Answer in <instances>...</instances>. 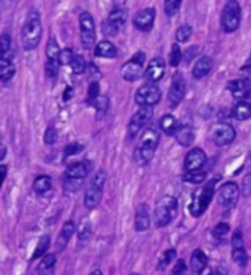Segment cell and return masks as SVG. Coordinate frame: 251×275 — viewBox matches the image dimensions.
<instances>
[{"label": "cell", "instance_id": "7a4b0ae2", "mask_svg": "<svg viewBox=\"0 0 251 275\" xmlns=\"http://www.w3.org/2000/svg\"><path fill=\"white\" fill-rule=\"evenodd\" d=\"M41 21L37 11H31L23 28V46L27 51L36 49L41 39Z\"/></svg>", "mask_w": 251, "mask_h": 275}, {"label": "cell", "instance_id": "c3c4849f", "mask_svg": "<svg viewBox=\"0 0 251 275\" xmlns=\"http://www.w3.org/2000/svg\"><path fill=\"white\" fill-rule=\"evenodd\" d=\"M73 58H74V53H73V51L71 49H64V51H61V56H59V62L61 64H71V61H73Z\"/></svg>", "mask_w": 251, "mask_h": 275}, {"label": "cell", "instance_id": "d6986e66", "mask_svg": "<svg viewBox=\"0 0 251 275\" xmlns=\"http://www.w3.org/2000/svg\"><path fill=\"white\" fill-rule=\"evenodd\" d=\"M92 171V163L90 161H78L73 163L67 167L65 175L67 178H73V179H83L88 176L89 172Z\"/></svg>", "mask_w": 251, "mask_h": 275}, {"label": "cell", "instance_id": "f6af8a7d", "mask_svg": "<svg viewBox=\"0 0 251 275\" xmlns=\"http://www.w3.org/2000/svg\"><path fill=\"white\" fill-rule=\"evenodd\" d=\"M98 96H99V83H98V81H92L90 86H89V93H88L89 102L95 101Z\"/></svg>", "mask_w": 251, "mask_h": 275}, {"label": "cell", "instance_id": "277c9868", "mask_svg": "<svg viewBox=\"0 0 251 275\" xmlns=\"http://www.w3.org/2000/svg\"><path fill=\"white\" fill-rule=\"evenodd\" d=\"M177 215V200L175 197L167 196L163 197L155 207V225L158 228H163L165 225L172 222Z\"/></svg>", "mask_w": 251, "mask_h": 275}, {"label": "cell", "instance_id": "836d02e7", "mask_svg": "<svg viewBox=\"0 0 251 275\" xmlns=\"http://www.w3.org/2000/svg\"><path fill=\"white\" fill-rule=\"evenodd\" d=\"M90 232H92V226L88 219H83V222L80 223L78 226V241L80 243H86L89 238H90Z\"/></svg>", "mask_w": 251, "mask_h": 275}, {"label": "cell", "instance_id": "7dc6e473", "mask_svg": "<svg viewBox=\"0 0 251 275\" xmlns=\"http://www.w3.org/2000/svg\"><path fill=\"white\" fill-rule=\"evenodd\" d=\"M56 139H58V132L55 128H49L46 133H45V142L48 145H52L56 142Z\"/></svg>", "mask_w": 251, "mask_h": 275}, {"label": "cell", "instance_id": "e575fe53", "mask_svg": "<svg viewBox=\"0 0 251 275\" xmlns=\"http://www.w3.org/2000/svg\"><path fill=\"white\" fill-rule=\"evenodd\" d=\"M191 34H192V27L188 26V24L180 26L177 28V31H176V40H177V43H185V41H188Z\"/></svg>", "mask_w": 251, "mask_h": 275}, {"label": "cell", "instance_id": "d590c367", "mask_svg": "<svg viewBox=\"0 0 251 275\" xmlns=\"http://www.w3.org/2000/svg\"><path fill=\"white\" fill-rule=\"evenodd\" d=\"M70 67H71V70H73L74 74H81V73H85V70H86V61H85V58H83L81 55H74V58H73Z\"/></svg>", "mask_w": 251, "mask_h": 275}, {"label": "cell", "instance_id": "681fc988", "mask_svg": "<svg viewBox=\"0 0 251 275\" xmlns=\"http://www.w3.org/2000/svg\"><path fill=\"white\" fill-rule=\"evenodd\" d=\"M93 105H95V108L96 110H99L100 113H105L107 111V108H108V99L105 98V96H98L95 101H92Z\"/></svg>", "mask_w": 251, "mask_h": 275}, {"label": "cell", "instance_id": "f1b7e54d", "mask_svg": "<svg viewBox=\"0 0 251 275\" xmlns=\"http://www.w3.org/2000/svg\"><path fill=\"white\" fill-rule=\"evenodd\" d=\"M160 128L165 135H175L176 131L179 129L177 121L172 114H165L161 120H160Z\"/></svg>", "mask_w": 251, "mask_h": 275}, {"label": "cell", "instance_id": "11a10c76", "mask_svg": "<svg viewBox=\"0 0 251 275\" xmlns=\"http://www.w3.org/2000/svg\"><path fill=\"white\" fill-rule=\"evenodd\" d=\"M6 172H8V167H6L5 164H2V166H0V185H2L5 176H6Z\"/></svg>", "mask_w": 251, "mask_h": 275}, {"label": "cell", "instance_id": "1f68e13d", "mask_svg": "<svg viewBox=\"0 0 251 275\" xmlns=\"http://www.w3.org/2000/svg\"><path fill=\"white\" fill-rule=\"evenodd\" d=\"M46 55H48V59L49 61H59V56H61V49L56 43L55 39H50L48 41V46H46Z\"/></svg>", "mask_w": 251, "mask_h": 275}, {"label": "cell", "instance_id": "8d00e7d4", "mask_svg": "<svg viewBox=\"0 0 251 275\" xmlns=\"http://www.w3.org/2000/svg\"><path fill=\"white\" fill-rule=\"evenodd\" d=\"M205 173L204 172L200 171H194V172H188V173H185V176H183V181L185 182H191V183H202L205 181Z\"/></svg>", "mask_w": 251, "mask_h": 275}, {"label": "cell", "instance_id": "4316f807", "mask_svg": "<svg viewBox=\"0 0 251 275\" xmlns=\"http://www.w3.org/2000/svg\"><path fill=\"white\" fill-rule=\"evenodd\" d=\"M234 117L239 120V121H244V120H248L251 117V102L247 101H238L237 105L234 107V111H232Z\"/></svg>", "mask_w": 251, "mask_h": 275}, {"label": "cell", "instance_id": "f546056e", "mask_svg": "<svg viewBox=\"0 0 251 275\" xmlns=\"http://www.w3.org/2000/svg\"><path fill=\"white\" fill-rule=\"evenodd\" d=\"M33 188H34V191H36L37 194L43 196V194H46L50 188H52V179H50L49 176H46V175H41V176L36 178Z\"/></svg>", "mask_w": 251, "mask_h": 275}, {"label": "cell", "instance_id": "ee69618b", "mask_svg": "<svg viewBox=\"0 0 251 275\" xmlns=\"http://www.w3.org/2000/svg\"><path fill=\"white\" fill-rule=\"evenodd\" d=\"M105 182H107V173L103 171L96 172V173L93 175L92 181H90V183H93V185H96V186H100V188H103Z\"/></svg>", "mask_w": 251, "mask_h": 275}, {"label": "cell", "instance_id": "74e56055", "mask_svg": "<svg viewBox=\"0 0 251 275\" xmlns=\"http://www.w3.org/2000/svg\"><path fill=\"white\" fill-rule=\"evenodd\" d=\"M175 258H176V250L170 249L167 250V251H164L161 259H160V262H158V269H160V271L165 269V268L172 263V261H173Z\"/></svg>", "mask_w": 251, "mask_h": 275}, {"label": "cell", "instance_id": "9c48e42d", "mask_svg": "<svg viewBox=\"0 0 251 275\" xmlns=\"http://www.w3.org/2000/svg\"><path fill=\"white\" fill-rule=\"evenodd\" d=\"M238 185L235 182H226L220 186L219 189V194H217V200H219V204L222 206V209L229 210L232 209L237 201H238Z\"/></svg>", "mask_w": 251, "mask_h": 275}, {"label": "cell", "instance_id": "484cf974", "mask_svg": "<svg viewBox=\"0 0 251 275\" xmlns=\"http://www.w3.org/2000/svg\"><path fill=\"white\" fill-rule=\"evenodd\" d=\"M95 55L99 56V58H110L111 59V58L117 56V48L114 46L111 41L103 40V41L98 43V46L95 49Z\"/></svg>", "mask_w": 251, "mask_h": 275}, {"label": "cell", "instance_id": "44dd1931", "mask_svg": "<svg viewBox=\"0 0 251 275\" xmlns=\"http://www.w3.org/2000/svg\"><path fill=\"white\" fill-rule=\"evenodd\" d=\"M151 219L150 211H148V206L147 204H140L136 209V216H135V228L139 232H143L150 228Z\"/></svg>", "mask_w": 251, "mask_h": 275}, {"label": "cell", "instance_id": "6f0895ef", "mask_svg": "<svg viewBox=\"0 0 251 275\" xmlns=\"http://www.w3.org/2000/svg\"><path fill=\"white\" fill-rule=\"evenodd\" d=\"M202 275H213V272H212V271H208V269L205 268V269L202 271Z\"/></svg>", "mask_w": 251, "mask_h": 275}, {"label": "cell", "instance_id": "3957f363", "mask_svg": "<svg viewBox=\"0 0 251 275\" xmlns=\"http://www.w3.org/2000/svg\"><path fill=\"white\" fill-rule=\"evenodd\" d=\"M216 182H217V179H212V181H208V182L205 183L201 189L194 193V197H192L191 204H189V211H191L192 216L198 218L208 207V204L212 203V200H213L214 197Z\"/></svg>", "mask_w": 251, "mask_h": 275}, {"label": "cell", "instance_id": "52a82bcc", "mask_svg": "<svg viewBox=\"0 0 251 275\" xmlns=\"http://www.w3.org/2000/svg\"><path fill=\"white\" fill-rule=\"evenodd\" d=\"M161 99V91L155 83H147L143 84L135 96L136 104L140 107H152V105L158 104Z\"/></svg>", "mask_w": 251, "mask_h": 275}, {"label": "cell", "instance_id": "83f0119b", "mask_svg": "<svg viewBox=\"0 0 251 275\" xmlns=\"http://www.w3.org/2000/svg\"><path fill=\"white\" fill-rule=\"evenodd\" d=\"M56 265V256L55 255H45L43 261L40 262L37 269L38 275H53Z\"/></svg>", "mask_w": 251, "mask_h": 275}, {"label": "cell", "instance_id": "ba28073f", "mask_svg": "<svg viewBox=\"0 0 251 275\" xmlns=\"http://www.w3.org/2000/svg\"><path fill=\"white\" fill-rule=\"evenodd\" d=\"M80 30H81V45L85 49H90L95 45L96 31H95V21L93 16L89 12H83L80 15Z\"/></svg>", "mask_w": 251, "mask_h": 275}, {"label": "cell", "instance_id": "30bf717a", "mask_svg": "<svg viewBox=\"0 0 251 275\" xmlns=\"http://www.w3.org/2000/svg\"><path fill=\"white\" fill-rule=\"evenodd\" d=\"M186 93V83L182 76V73H176L172 79V84H170V91H169V105L172 108H176L177 105L182 102V99L185 98Z\"/></svg>", "mask_w": 251, "mask_h": 275}, {"label": "cell", "instance_id": "f35d334b", "mask_svg": "<svg viewBox=\"0 0 251 275\" xmlns=\"http://www.w3.org/2000/svg\"><path fill=\"white\" fill-rule=\"evenodd\" d=\"M227 232H229V225L225 222H220L216 225V228L213 229V236L216 240L219 241H223L226 237H227Z\"/></svg>", "mask_w": 251, "mask_h": 275}, {"label": "cell", "instance_id": "f5cc1de1", "mask_svg": "<svg viewBox=\"0 0 251 275\" xmlns=\"http://www.w3.org/2000/svg\"><path fill=\"white\" fill-rule=\"evenodd\" d=\"M242 193H244V196H245V197H250L251 196V175H248V176H245V179H244V186H242Z\"/></svg>", "mask_w": 251, "mask_h": 275}, {"label": "cell", "instance_id": "e0dca14e", "mask_svg": "<svg viewBox=\"0 0 251 275\" xmlns=\"http://www.w3.org/2000/svg\"><path fill=\"white\" fill-rule=\"evenodd\" d=\"M205 160H207V157H205L202 150H200V148L191 150L188 154H186V157H185V171H200L201 167L205 164Z\"/></svg>", "mask_w": 251, "mask_h": 275}, {"label": "cell", "instance_id": "94428289", "mask_svg": "<svg viewBox=\"0 0 251 275\" xmlns=\"http://www.w3.org/2000/svg\"><path fill=\"white\" fill-rule=\"evenodd\" d=\"M132 275H140V274H132Z\"/></svg>", "mask_w": 251, "mask_h": 275}, {"label": "cell", "instance_id": "ac0fdd59", "mask_svg": "<svg viewBox=\"0 0 251 275\" xmlns=\"http://www.w3.org/2000/svg\"><path fill=\"white\" fill-rule=\"evenodd\" d=\"M227 89L231 91V95L237 101H245V98L250 95V86L247 80L237 79L227 83Z\"/></svg>", "mask_w": 251, "mask_h": 275}, {"label": "cell", "instance_id": "4fadbf2b", "mask_svg": "<svg viewBox=\"0 0 251 275\" xmlns=\"http://www.w3.org/2000/svg\"><path fill=\"white\" fill-rule=\"evenodd\" d=\"M126 23V12L121 8H114L111 13L108 15V19L103 24V33L110 34H117V31L124 26Z\"/></svg>", "mask_w": 251, "mask_h": 275}, {"label": "cell", "instance_id": "8992f818", "mask_svg": "<svg viewBox=\"0 0 251 275\" xmlns=\"http://www.w3.org/2000/svg\"><path fill=\"white\" fill-rule=\"evenodd\" d=\"M143 66H145V53L138 52L133 55L132 59H129L121 68V77L126 81H135L139 80L143 74Z\"/></svg>", "mask_w": 251, "mask_h": 275}, {"label": "cell", "instance_id": "9f6ffc18", "mask_svg": "<svg viewBox=\"0 0 251 275\" xmlns=\"http://www.w3.org/2000/svg\"><path fill=\"white\" fill-rule=\"evenodd\" d=\"M213 275H226V271L222 268V266H219V268H216V269H214Z\"/></svg>", "mask_w": 251, "mask_h": 275}, {"label": "cell", "instance_id": "4dcf8cb0", "mask_svg": "<svg viewBox=\"0 0 251 275\" xmlns=\"http://www.w3.org/2000/svg\"><path fill=\"white\" fill-rule=\"evenodd\" d=\"M15 76V66L11 61L3 59L0 62V80L3 81H9Z\"/></svg>", "mask_w": 251, "mask_h": 275}, {"label": "cell", "instance_id": "5b68a950", "mask_svg": "<svg viewBox=\"0 0 251 275\" xmlns=\"http://www.w3.org/2000/svg\"><path fill=\"white\" fill-rule=\"evenodd\" d=\"M241 23V8L237 0H229L222 12V28L225 33L237 31Z\"/></svg>", "mask_w": 251, "mask_h": 275}, {"label": "cell", "instance_id": "9a60e30c", "mask_svg": "<svg viewBox=\"0 0 251 275\" xmlns=\"http://www.w3.org/2000/svg\"><path fill=\"white\" fill-rule=\"evenodd\" d=\"M155 9L154 8H145L142 11H139L135 18H133V24L140 31H150L154 26V19H155Z\"/></svg>", "mask_w": 251, "mask_h": 275}, {"label": "cell", "instance_id": "ab89813d", "mask_svg": "<svg viewBox=\"0 0 251 275\" xmlns=\"http://www.w3.org/2000/svg\"><path fill=\"white\" fill-rule=\"evenodd\" d=\"M182 61V51L179 48V43H175L172 46V52H170V58H169V62L172 67H177Z\"/></svg>", "mask_w": 251, "mask_h": 275}, {"label": "cell", "instance_id": "7c38bea8", "mask_svg": "<svg viewBox=\"0 0 251 275\" xmlns=\"http://www.w3.org/2000/svg\"><path fill=\"white\" fill-rule=\"evenodd\" d=\"M232 259H234V262L242 268L248 262V256H247V251L244 247V238L238 229L232 236Z\"/></svg>", "mask_w": 251, "mask_h": 275}, {"label": "cell", "instance_id": "8fae6325", "mask_svg": "<svg viewBox=\"0 0 251 275\" xmlns=\"http://www.w3.org/2000/svg\"><path fill=\"white\" fill-rule=\"evenodd\" d=\"M152 107H142L138 113L132 117L130 123H129V136L135 138L139 132L147 128V124L152 118Z\"/></svg>", "mask_w": 251, "mask_h": 275}, {"label": "cell", "instance_id": "91938a15", "mask_svg": "<svg viewBox=\"0 0 251 275\" xmlns=\"http://www.w3.org/2000/svg\"><path fill=\"white\" fill-rule=\"evenodd\" d=\"M93 275H100V274H99V272H98V274H93Z\"/></svg>", "mask_w": 251, "mask_h": 275}, {"label": "cell", "instance_id": "b9f144b4", "mask_svg": "<svg viewBox=\"0 0 251 275\" xmlns=\"http://www.w3.org/2000/svg\"><path fill=\"white\" fill-rule=\"evenodd\" d=\"M11 49V36L2 34L0 36V59H3Z\"/></svg>", "mask_w": 251, "mask_h": 275}, {"label": "cell", "instance_id": "7bdbcfd3", "mask_svg": "<svg viewBox=\"0 0 251 275\" xmlns=\"http://www.w3.org/2000/svg\"><path fill=\"white\" fill-rule=\"evenodd\" d=\"M59 66H61L59 61H49L48 59V62H46V74L49 77H56L58 71H59Z\"/></svg>", "mask_w": 251, "mask_h": 275}, {"label": "cell", "instance_id": "5bb4252c", "mask_svg": "<svg viewBox=\"0 0 251 275\" xmlns=\"http://www.w3.org/2000/svg\"><path fill=\"white\" fill-rule=\"evenodd\" d=\"M235 136H237L235 129L231 124H226V123L216 126V129L213 132L214 144L219 145V146H225V145L232 144Z\"/></svg>", "mask_w": 251, "mask_h": 275}, {"label": "cell", "instance_id": "d6a6232c", "mask_svg": "<svg viewBox=\"0 0 251 275\" xmlns=\"http://www.w3.org/2000/svg\"><path fill=\"white\" fill-rule=\"evenodd\" d=\"M50 246V238L49 236H43L40 238V241H38L37 247L34 250V255H33V259H38V258H41V256H45L46 255V251L49 249Z\"/></svg>", "mask_w": 251, "mask_h": 275}, {"label": "cell", "instance_id": "7402d4cb", "mask_svg": "<svg viewBox=\"0 0 251 275\" xmlns=\"http://www.w3.org/2000/svg\"><path fill=\"white\" fill-rule=\"evenodd\" d=\"M212 68H213V59L210 56H201L192 68V76L195 79H202L212 71Z\"/></svg>", "mask_w": 251, "mask_h": 275}, {"label": "cell", "instance_id": "6125c7cd", "mask_svg": "<svg viewBox=\"0 0 251 275\" xmlns=\"http://www.w3.org/2000/svg\"><path fill=\"white\" fill-rule=\"evenodd\" d=\"M250 158H251V156H250Z\"/></svg>", "mask_w": 251, "mask_h": 275}, {"label": "cell", "instance_id": "cb8c5ba5", "mask_svg": "<svg viewBox=\"0 0 251 275\" xmlns=\"http://www.w3.org/2000/svg\"><path fill=\"white\" fill-rule=\"evenodd\" d=\"M207 256L204 255L202 250H195L191 256V269L192 272H202L207 268Z\"/></svg>", "mask_w": 251, "mask_h": 275}, {"label": "cell", "instance_id": "60d3db41", "mask_svg": "<svg viewBox=\"0 0 251 275\" xmlns=\"http://www.w3.org/2000/svg\"><path fill=\"white\" fill-rule=\"evenodd\" d=\"M180 3H182V0H164V11L169 16H173L179 11Z\"/></svg>", "mask_w": 251, "mask_h": 275}, {"label": "cell", "instance_id": "f907efd6", "mask_svg": "<svg viewBox=\"0 0 251 275\" xmlns=\"http://www.w3.org/2000/svg\"><path fill=\"white\" fill-rule=\"evenodd\" d=\"M81 150H83V145L80 144H70L65 146V156L68 157V156H75V154H78V153H81Z\"/></svg>", "mask_w": 251, "mask_h": 275}, {"label": "cell", "instance_id": "6da1fadb", "mask_svg": "<svg viewBox=\"0 0 251 275\" xmlns=\"http://www.w3.org/2000/svg\"><path fill=\"white\" fill-rule=\"evenodd\" d=\"M160 139V131L157 126H147L145 131L142 133L140 142L138 148L135 150V160L139 164H148L154 154H155V148L158 145Z\"/></svg>", "mask_w": 251, "mask_h": 275}, {"label": "cell", "instance_id": "bcb514c9", "mask_svg": "<svg viewBox=\"0 0 251 275\" xmlns=\"http://www.w3.org/2000/svg\"><path fill=\"white\" fill-rule=\"evenodd\" d=\"M170 275H188V266H186V263L183 262L182 259L177 261Z\"/></svg>", "mask_w": 251, "mask_h": 275}, {"label": "cell", "instance_id": "680465c9", "mask_svg": "<svg viewBox=\"0 0 251 275\" xmlns=\"http://www.w3.org/2000/svg\"><path fill=\"white\" fill-rule=\"evenodd\" d=\"M247 67H251V55H250V58H248V62H247Z\"/></svg>", "mask_w": 251, "mask_h": 275}, {"label": "cell", "instance_id": "d4e9b609", "mask_svg": "<svg viewBox=\"0 0 251 275\" xmlns=\"http://www.w3.org/2000/svg\"><path fill=\"white\" fill-rule=\"evenodd\" d=\"M175 138L176 141H177V144H180L182 146H191V144L194 142L195 135H194V131L189 126H180L176 131Z\"/></svg>", "mask_w": 251, "mask_h": 275}, {"label": "cell", "instance_id": "db71d44e", "mask_svg": "<svg viewBox=\"0 0 251 275\" xmlns=\"http://www.w3.org/2000/svg\"><path fill=\"white\" fill-rule=\"evenodd\" d=\"M74 92H73V88H67L65 92H64V101H70L73 98Z\"/></svg>", "mask_w": 251, "mask_h": 275}, {"label": "cell", "instance_id": "816d5d0a", "mask_svg": "<svg viewBox=\"0 0 251 275\" xmlns=\"http://www.w3.org/2000/svg\"><path fill=\"white\" fill-rule=\"evenodd\" d=\"M67 185H65V189L68 191H77L80 188V183L81 179H73V178H67Z\"/></svg>", "mask_w": 251, "mask_h": 275}, {"label": "cell", "instance_id": "603a6c76", "mask_svg": "<svg viewBox=\"0 0 251 275\" xmlns=\"http://www.w3.org/2000/svg\"><path fill=\"white\" fill-rule=\"evenodd\" d=\"M75 231V225L73 221H68V222L64 223L62 229H61V234L58 237V240H56V249L58 251H62L65 249V246L68 244V241H70V238L73 237Z\"/></svg>", "mask_w": 251, "mask_h": 275}, {"label": "cell", "instance_id": "2e32d148", "mask_svg": "<svg viewBox=\"0 0 251 275\" xmlns=\"http://www.w3.org/2000/svg\"><path fill=\"white\" fill-rule=\"evenodd\" d=\"M164 71H165V62L163 58H154L151 59L145 70V77L150 80L151 83H157L163 79Z\"/></svg>", "mask_w": 251, "mask_h": 275}, {"label": "cell", "instance_id": "ffe728a7", "mask_svg": "<svg viewBox=\"0 0 251 275\" xmlns=\"http://www.w3.org/2000/svg\"><path fill=\"white\" fill-rule=\"evenodd\" d=\"M102 189L100 186H96L93 183H90L86 189V194H85V206L88 209H96L99 206L100 200H102Z\"/></svg>", "mask_w": 251, "mask_h": 275}]
</instances>
